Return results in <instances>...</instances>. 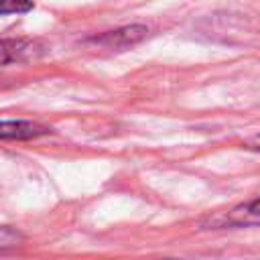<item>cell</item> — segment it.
Returning a JSON list of instances; mask_svg holds the SVG:
<instances>
[{"instance_id": "cell-3", "label": "cell", "mask_w": 260, "mask_h": 260, "mask_svg": "<svg viewBox=\"0 0 260 260\" xmlns=\"http://www.w3.org/2000/svg\"><path fill=\"white\" fill-rule=\"evenodd\" d=\"M51 128L30 122V120H2L0 124V138L2 140H30L49 134Z\"/></svg>"}, {"instance_id": "cell-7", "label": "cell", "mask_w": 260, "mask_h": 260, "mask_svg": "<svg viewBox=\"0 0 260 260\" xmlns=\"http://www.w3.org/2000/svg\"><path fill=\"white\" fill-rule=\"evenodd\" d=\"M167 260H177V258H167Z\"/></svg>"}, {"instance_id": "cell-4", "label": "cell", "mask_w": 260, "mask_h": 260, "mask_svg": "<svg viewBox=\"0 0 260 260\" xmlns=\"http://www.w3.org/2000/svg\"><path fill=\"white\" fill-rule=\"evenodd\" d=\"M225 225H232V228L260 225V197L240 203L234 209H230L225 215Z\"/></svg>"}, {"instance_id": "cell-6", "label": "cell", "mask_w": 260, "mask_h": 260, "mask_svg": "<svg viewBox=\"0 0 260 260\" xmlns=\"http://www.w3.org/2000/svg\"><path fill=\"white\" fill-rule=\"evenodd\" d=\"M248 148H252V150H258V152H260V134H256V136L248 142Z\"/></svg>"}, {"instance_id": "cell-1", "label": "cell", "mask_w": 260, "mask_h": 260, "mask_svg": "<svg viewBox=\"0 0 260 260\" xmlns=\"http://www.w3.org/2000/svg\"><path fill=\"white\" fill-rule=\"evenodd\" d=\"M146 35H148V28L144 24H126V26H120L114 30L91 35L89 39H85V45L106 49V51H126L130 47L138 45L140 41H144Z\"/></svg>"}, {"instance_id": "cell-5", "label": "cell", "mask_w": 260, "mask_h": 260, "mask_svg": "<svg viewBox=\"0 0 260 260\" xmlns=\"http://www.w3.org/2000/svg\"><path fill=\"white\" fill-rule=\"evenodd\" d=\"M35 8L32 0H0V14L8 16V14H24L30 12Z\"/></svg>"}, {"instance_id": "cell-2", "label": "cell", "mask_w": 260, "mask_h": 260, "mask_svg": "<svg viewBox=\"0 0 260 260\" xmlns=\"http://www.w3.org/2000/svg\"><path fill=\"white\" fill-rule=\"evenodd\" d=\"M47 53V45L39 39H2L0 45V63L10 65V63H22V61H32L39 59Z\"/></svg>"}]
</instances>
